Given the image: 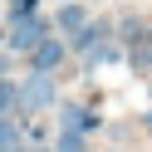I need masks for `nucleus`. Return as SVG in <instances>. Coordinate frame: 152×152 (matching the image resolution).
<instances>
[{"label": "nucleus", "mask_w": 152, "mask_h": 152, "mask_svg": "<svg viewBox=\"0 0 152 152\" xmlns=\"http://www.w3.org/2000/svg\"><path fill=\"white\" fill-rule=\"evenodd\" d=\"M147 44H152V34H147Z\"/></svg>", "instance_id": "obj_15"}, {"label": "nucleus", "mask_w": 152, "mask_h": 152, "mask_svg": "<svg viewBox=\"0 0 152 152\" xmlns=\"http://www.w3.org/2000/svg\"><path fill=\"white\" fill-rule=\"evenodd\" d=\"M54 30H64V34H79L83 30V25H88V15H83V5H74V0H69V5H59V15H54Z\"/></svg>", "instance_id": "obj_6"}, {"label": "nucleus", "mask_w": 152, "mask_h": 152, "mask_svg": "<svg viewBox=\"0 0 152 152\" xmlns=\"http://www.w3.org/2000/svg\"><path fill=\"white\" fill-rule=\"evenodd\" d=\"M64 5H69V0H64Z\"/></svg>", "instance_id": "obj_16"}, {"label": "nucleus", "mask_w": 152, "mask_h": 152, "mask_svg": "<svg viewBox=\"0 0 152 152\" xmlns=\"http://www.w3.org/2000/svg\"><path fill=\"white\" fill-rule=\"evenodd\" d=\"M34 5H39V0H10V25L30 20V15H34Z\"/></svg>", "instance_id": "obj_11"}, {"label": "nucleus", "mask_w": 152, "mask_h": 152, "mask_svg": "<svg viewBox=\"0 0 152 152\" xmlns=\"http://www.w3.org/2000/svg\"><path fill=\"white\" fill-rule=\"evenodd\" d=\"M25 147V123L20 118H0V152H20Z\"/></svg>", "instance_id": "obj_7"}, {"label": "nucleus", "mask_w": 152, "mask_h": 152, "mask_svg": "<svg viewBox=\"0 0 152 152\" xmlns=\"http://www.w3.org/2000/svg\"><path fill=\"white\" fill-rule=\"evenodd\" d=\"M132 64H137V69H152V44H137V49H132Z\"/></svg>", "instance_id": "obj_12"}, {"label": "nucleus", "mask_w": 152, "mask_h": 152, "mask_svg": "<svg viewBox=\"0 0 152 152\" xmlns=\"http://www.w3.org/2000/svg\"><path fill=\"white\" fill-rule=\"evenodd\" d=\"M5 74H10V54H0V79H5Z\"/></svg>", "instance_id": "obj_13"}, {"label": "nucleus", "mask_w": 152, "mask_h": 152, "mask_svg": "<svg viewBox=\"0 0 152 152\" xmlns=\"http://www.w3.org/2000/svg\"><path fill=\"white\" fill-rule=\"evenodd\" d=\"M0 118H20V83L0 79Z\"/></svg>", "instance_id": "obj_8"}, {"label": "nucleus", "mask_w": 152, "mask_h": 152, "mask_svg": "<svg viewBox=\"0 0 152 152\" xmlns=\"http://www.w3.org/2000/svg\"><path fill=\"white\" fill-rule=\"evenodd\" d=\"M147 132H152V113H147Z\"/></svg>", "instance_id": "obj_14"}, {"label": "nucleus", "mask_w": 152, "mask_h": 152, "mask_svg": "<svg viewBox=\"0 0 152 152\" xmlns=\"http://www.w3.org/2000/svg\"><path fill=\"white\" fill-rule=\"evenodd\" d=\"M49 30H54V25L44 20V15H30V20L10 25V54H34L44 39H49Z\"/></svg>", "instance_id": "obj_2"}, {"label": "nucleus", "mask_w": 152, "mask_h": 152, "mask_svg": "<svg viewBox=\"0 0 152 152\" xmlns=\"http://www.w3.org/2000/svg\"><path fill=\"white\" fill-rule=\"evenodd\" d=\"M64 54H69V44H64V39H54V34H49V39H44L39 49L30 54V74H54V69L64 64Z\"/></svg>", "instance_id": "obj_3"}, {"label": "nucleus", "mask_w": 152, "mask_h": 152, "mask_svg": "<svg viewBox=\"0 0 152 152\" xmlns=\"http://www.w3.org/2000/svg\"><path fill=\"white\" fill-rule=\"evenodd\" d=\"M54 152H88V147H83V132H59Z\"/></svg>", "instance_id": "obj_10"}, {"label": "nucleus", "mask_w": 152, "mask_h": 152, "mask_svg": "<svg viewBox=\"0 0 152 152\" xmlns=\"http://www.w3.org/2000/svg\"><path fill=\"white\" fill-rule=\"evenodd\" d=\"M103 39H108V20H88L79 34H69V49H79V54H93Z\"/></svg>", "instance_id": "obj_4"}, {"label": "nucleus", "mask_w": 152, "mask_h": 152, "mask_svg": "<svg viewBox=\"0 0 152 152\" xmlns=\"http://www.w3.org/2000/svg\"><path fill=\"white\" fill-rule=\"evenodd\" d=\"M113 59H123V49H118V44H98V49L88 54V69H93V64H113Z\"/></svg>", "instance_id": "obj_9"}, {"label": "nucleus", "mask_w": 152, "mask_h": 152, "mask_svg": "<svg viewBox=\"0 0 152 152\" xmlns=\"http://www.w3.org/2000/svg\"><path fill=\"white\" fill-rule=\"evenodd\" d=\"M54 103H59L54 74H25V83H20V123L34 118V113H44V108H54Z\"/></svg>", "instance_id": "obj_1"}, {"label": "nucleus", "mask_w": 152, "mask_h": 152, "mask_svg": "<svg viewBox=\"0 0 152 152\" xmlns=\"http://www.w3.org/2000/svg\"><path fill=\"white\" fill-rule=\"evenodd\" d=\"M59 128L64 132H88V128H98V118L88 108H79V103H64L59 108Z\"/></svg>", "instance_id": "obj_5"}]
</instances>
